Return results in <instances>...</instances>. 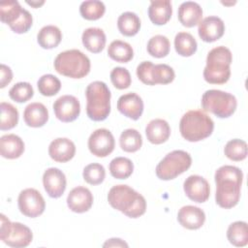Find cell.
Segmentation results:
<instances>
[{
	"label": "cell",
	"instance_id": "6da1fadb",
	"mask_svg": "<svg viewBox=\"0 0 248 248\" xmlns=\"http://www.w3.org/2000/svg\"><path fill=\"white\" fill-rule=\"evenodd\" d=\"M216 203L222 208H232L240 199L241 184L243 181L242 170L234 166L225 165L215 171Z\"/></svg>",
	"mask_w": 248,
	"mask_h": 248
},
{
	"label": "cell",
	"instance_id": "7a4b0ae2",
	"mask_svg": "<svg viewBox=\"0 0 248 248\" xmlns=\"http://www.w3.org/2000/svg\"><path fill=\"white\" fill-rule=\"evenodd\" d=\"M110 206L130 218H139L145 213L146 201L142 195L128 185L119 184L110 188L108 194Z\"/></svg>",
	"mask_w": 248,
	"mask_h": 248
},
{
	"label": "cell",
	"instance_id": "3957f363",
	"mask_svg": "<svg viewBox=\"0 0 248 248\" xmlns=\"http://www.w3.org/2000/svg\"><path fill=\"white\" fill-rule=\"evenodd\" d=\"M232 54L231 50L219 46L212 48L206 56V65L203 70V78L211 84H224L231 77V63Z\"/></svg>",
	"mask_w": 248,
	"mask_h": 248
},
{
	"label": "cell",
	"instance_id": "277c9868",
	"mask_svg": "<svg viewBox=\"0 0 248 248\" xmlns=\"http://www.w3.org/2000/svg\"><path fill=\"white\" fill-rule=\"evenodd\" d=\"M214 129V122L203 110L192 109L183 114L179 122V131L188 141H200L209 137Z\"/></svg>",
	"mask_w": 248,
	"mask_h": 248
},
{
	"label": "cell",
	"instance_id": "5b68a950",
	"mask_svg": "<svg viewBox=\"0 0 248 248\" xmlns=\"http://www.w3.org/2000/svg\"><path fill=\"white\" fill-rule=\"evenodd\" d=\"M86 113L93 121L105 120L110 112V91L108 85L100 80L89 83L85 90Z\"/></svg>",
	"mask_w": 248,
	"mask_h": 248
},
{
	"label": "cell",
	"instance_id": "8992f818",
	"mask_svg": "<svg viewBox=\"0 0 248 248\" xmlns=\"http://www.w3.org/2000/svg\"><path fill=\"white\" fill-rule=\"evenodd\" d=\"M55 71L71 78H81L90 72V60L78 49H69L60 52L54 59Z\"/></svg>",
	"mask_w": 248,
	"mask_h": 248
},
{
	"label": "cell",
	"instance_id": "52a82bcc",
	"mask_svg": "<svg viewBox=\"0 0 248 248\" xmlns=\"http://www.w3.org/2000/svg\"><path fill=\"white\" fill-rule=\"evenodd\" d=\"M201 104L203 110L209 111L219 118H228L235 111L237 101L231 93L209 89L203 93Z\"/></svg>",
	"mask_w": 248,
	"mask_h": 248
},
{
	"label": "cell",
	"instance_id": "ba28073f",
	"mask_svg": "<svg viewBox=\"0 0 248 248\" xmlns=\"http://www.w3.org/2000/svg\"><path fill=\"white\" fill-rule=\"evenodd\" d=\"M192 165L190 154L184 150L168 153L157 165L156 175L161 180H170L186 171Z\"/></svg>",
	"mask_w": 248,
	"mask_h": 248
},
{
	"label": "cell",
	"instance_id": "9c48e42d",
	"mask_svg": "<svg viewBox=\"0 0 248 248\" xmlns=\"http://www.w3.org/2000/svg\"><path fill=\"white\" fill-rule=\"evenodd\" d=\"M0 239L10 247L23 248L31 243L33 233L27 226L18 222H11L4 214H1Z\"/></svg>",
	"mask_w": 248,
	"mask_h": 248
},
{
	"label": "cell",
	"instance_id": "30bf717a",
	"mask_svg": "<svg viewBox=\"0 0 248 248\" xmlns=\"http://www.w3.org/2000/svg\"><path fill=\"white\" fill-rule=\"evenodd\" d=\"M137 76L142 83L155 85L170 83L175 74L173 69L167 64L154 65L151 61H143L137 67Z\"/></svg>",
	"mask_w": 248,
	"mask_h": 248
},
{
	"label": "cell",
	"instance_id": "8fae6325",
	"mask_svg": "<svg viewBox=\"0 0 248 248\" xmlns=\"http://www.w3.org/2000/svg\"><path fill=\"white\" fill-rule=\"evenodd\" d=\"M19 211L30 218H36L42 215L46 208V202L41 193L34 188L22 190L17 199Z\"/></svg>",
	"mask_w": 248,
	"mask_h": 248
},
{
	"label": "cell",
	"instance_id": "7c38bea8",
	"mask_svg": "<svg viewBox=\"0 0 248 248\" xmlns=\"http://www.w3.org/2000/svg\"><path fill=\"white\" fill-rule=\"evenodd\" d=\"M115 141L113 135L108 129L95 130L88 139L89 151L100 158L108 156L114 149Z\"/></svg>",
	"mask_w": 248,
	"mask_h": 248
},
{
	"label": "cell",
	"instance_id": "4fadbf2b",
	"mask_svg": "<svg viewBox=\"0 0 248 248\" xmlns=\"http://www.w3.org/2000/svg\"><path fill=\"white\" fill-rule=\"evenodd\" d=\"M55 116L62 122H72L80 113V104L78 98L73 95H63L53 103Z\"/></svg>",
	"mask_w": 248,
	"mask_h": 248
},
{
	"label": "cell",
	"instance_id": "5bb4252c",
	"mask_svg": "<svg viewBox=\"0 0 248 248\" xmlns=\"http://www.w3.org/2000/svg\"><path fill=\"white\" fill-rule=\"evenodd\" d=\"M183 189L191 201L199 203L206 202L210 196L209 183L205 178L198 174L188 176L183 183Z\"/></svg>",
	"mask_w": 248,
	"mask_h": 248
},
{
	"label": "cell",
	"instance_id": "9a60e30c",
	"mask_svg": "<svg viewBox=\"0 0 248 248\" xmlns=\"http://www.w3.org/2000/svg\"><path fill=\"white\" fill-rule=\"evenodd\" d=\"M43 184L46 194L50 198L57 199L64 194L67 180L62 170L57 168H49L44 172Z\"/></svg>",
	"mask_w": 248,
	"mask_h": 248
},
{
	"label": "cell",
	"instance_id": "2e32d148",
	"mask_svg": "<svg viewBox=\"0 0 248 248\" xmlns=\"http://www.w3.org/2000/svg\"><path fill=\"white\" fill-rule=\"evenodd\" d=\"M225 32V23L224 21L216 16H209L203 18L199 23L198 33L200 38L206 43H212L219 40Z\"/></svg>",
	"mask_w": 248,
	"mask_h": 248
},
{
	"label": "cell",
	"instance_id": "e0dca14e",
	"mask_svg": "<svg viewBox=\"0 0 248 248\" xmlns=\"http://www.w3.org/2000/svg\"><path fill=\"white\" fill-rule=\"evenodd\" d=\"M68 207L76 213L88 211L93 204V195L90 190L83 186L75 187L67 197Z\"/></svg>",
	"mask_w": 248,
	"mask_h": 248
},
{
	"label": "cell",
	"instance_id": "ac0fdd59",
	"mask_svg": "<svg viewBox=\"0 0 248 248\" xmlns=\"http://www.w3.org/2000/svg\"><path fill=\"white\" fill-rule=\"evenodd\" d=\"M117 109L128 118L138 120L143 112L142 99L137 93H127L119 97Z\"/></svg>",
	"mask_w": 248,
	"mask_h": 248
},
{
	"label": "cell",
	"instance_id": "d6986e66",
	"mask_svg": "<svg viewBox=\"0 0 248 248\" xmlns=\"http://www.w3.org/2000/svg\"><path fill=\"white\" fill-rule=\"evenodd\" d=\"M177 221L185 229L198 230L204 224L205 213L198 206L185 205L178 210Z\"/></svg>",
	"mask_w": 248,
	"mask_h": 248
},
{
	"label": "cell",
	"instance_id": "ffe728a7",
	"mask_svg": "<svg viewBox=\"0 0 248 248\" xmlns=\"http://www.w3.org/2000/svg\"><path fill=\"white\" fill-rule=\"evenodd\" d=\"M49 157L58 163H66L76 154L75 143L67 138H57L48 146Z\"/></svg>",
	"mask_w": 248,
	"mask_h": 248
},
{
	"label": "cell",
	"instance_id": "44dd1931",
	"mask_svg": "<svg viewBox=\"0 0 248 248\" xmlns=\"http://www.w3.org/2000/svg\"><path fill=\"white\" fill-rule=\"evenodd\" d=\"M202 9L197 2L186 1L178 8V20L185 27H194L202 21Z\"/></svg>",
	"mask_w": 248,
	"mask_h": 248
},
{
	"label": "cell",
	"instance_id": "7402d4cb",
	"mask_svg": "<svg viewBox=\"0 0 248 248\" xmlns=\"http://www.w3.org/2000/svg\"><path fill=\"white\" fill-rule=\"evenodd\" d=\"M23 119L25 124L29 127H42L48 120V110L42 103H31L23 111Z\"/></svg>",
	"mask_w": 248,
	"mask_h": 248
},
{
	"label": "cell",
	"instance_id": "603a6c76",
	"mask_svg": "<svg viewBox=\"0 0 248 248\" xmlns=\"http://www.w3.org/2000/svg\"><path fill=\"white\" fill-rule=\"evenodd\" d=\"M145 135L151 143L161 144L169 140L170 136V127L166 120L156 118L146 125Z\"/></svg>",
	"mask_w": 248,
	"mask_h": 248
},
{
	"label": "cell",
	"instance_id": "cb8c5ba5",
	"mask_svg": "<svg viewBox=\"0 0 248 248\" xmlns=\"http://www.w3.org/2000/svg\"><path fill=\"white\" fill-rule=\"evenodd\" d=\"M24 151L23 140L15 134L4 135L0 139V154L6 159H16Z\"/></svg>",
	"mask_w": 248,
	"mask_h": 248
},
{
	"label": "cell",
	"instance_id": "d4e9b609",
	"mask_svg": "<svg viewBox=\"0 0 248 248\" xmlns=\"http://www.w3.org/2000/svg\"><path fill=\"white\" fill-rule=\"evenodd\" d=\"M81 41L87 50L92 53H99L104 49L107 38L103 29L98 27H89L83 31Z\"/></svg>",
	"mask_w": 248,
	"mask_h": 248
},
{
	"label": "cell",
	"instance_id": "484cf974",
	"mask_svg": "<svg viewBox=\"0 0 248 248\" xmlns=\"http://www.w3.org/2000/svg\"><path fill=\"white\" fill-rule=\"evenodd\" d=\"M172 15L171 3L169 0L151 1L148 8V16L156 25L166 24Z\"/></svg>",
	"mask_w": 248,
	"mask_h": 248
},
{
	"label": "cell",
	"instance_id": "4316f807",
	"mask_svg": "<svg viewBox=\"0 0 248 248\" xmlns=\"http://www.w3.org/2000/svg\"><path fill=\"white\" fill-rule=\"evenodd\" d=\"M62 40V33L55 25H46L40 29L37 35V42L45 49L56 47Z\"/></svg>",
	"mask_w": 248,
	"mask_h": 248
},
{
	"label": "cell",
	"instance_id": "83f0119b",
	"mask_svg": "<svg viewBox=\"0 0 248 248\" xmlns=\"http://www.w3.org/2000/svg\"><path fill=\"white\" fill-rule=\"evenodd\" d=\"M117 27L120 33L127 37L135 36L140 29V19L133 12H124L118 16Z\"/></svg>",
	"mask_w": 248,
	"mask_h": 248
},
{
	"label": "cell",
	"instance_id": "f1b7e54d",
	"mask_svg": "<svg viewBox=\"0 0 248 248\" xmlns=\"http://www.w3.org/2000/svg\"><path fill=\"white\" fill-rule=\"evenodd\" d=\"M108 56L116 61L121 63L129 62L134 56V50L130 44L121 40L112 41L108 47Z\"/></svg>",
	"mask_w": 248,
	"mask_h": 248
},
{
	"label": "cell",
	"instance_id": "f546056e",
	"mask_svg": "<svg viewBox=\"0 0 248 248\" xmlns=\"http://www.w3.org/2000/svg\"><path fill=\"white\" fill-rule=\"evenodd\" d=\"M198 44L192 34L188 32H178L174 37L175 51L184 57L192 56L197 51Z\"/></svg>",
	"mask_w": 248,
	"mask_h": 248
},
{
	"label": "cell",
	"instance_id": "4dcf8cb0",
	"mask_svg": "<svg viewBox=\"0 0 248 248\" xmlns=\"http://www.w3.org/2000/svg\"><path fill=\"white\" fill-rule=\"evenodd\" d=\"M227 237L231 244L236 247H243L248 243V228L244 221L232 223L227 231Z\"/></svg>",
	"mask_w": 248,
	"mask_h": 248
},
{
	"label": "cell",
	"instance_id": "1f68e13d",
	"mask_svg": "<svg viewBox=\"0 0 248 248\" xmlns=\"http://www.w3.org/2000/svg\"><path fill=\"white\" fill-rule=\"evenodd\" d=\"M119 144L123 151L133 153L138 151L142 145V138L140 133L136 129L124 130L119 138Z\"/></svg>",
	"mask_w": 248,
	"mask_h": 248
},
{
	"label": "cell",
	"instance_id": "d6a6232c",
	"mask_svg": "<svg viewBox=\"0 0 248 248\" xmlns=\"http://www.w3.org/2000/svg\"><path fill=\"white\" fill-rule=\"evenodd\" d=\"M109 172L116 179H126L134 171V164L126 157H116L109 163Z\"/></svg>",
	"mask_w": 248,
	"mask_h": 248
},
{
	"label": "cell",
	"instance_id": "836d02e7",
	"mask_svg": "<svg viewBox=\"0 0 248 248\" xmlns=\"http://www.w3.org/2000/svg\"><path fill=\"white\" fill-rule=\"evenodd\" d=\"M1 120L0 129L2 131L10 130L16 127L18 123V110L10 103L2 102L0 104Z\"/></svg>",
	"mask_w": 248,
	"mask_h": 248
},
{
	"label": "cell",
	"instance_id": "e575fe53",
	"mask_svg": "<svg viewBox=\"0 0 248 248\" xmlns=\"http://www.w3.org/2000/svg\"><path fill=\"white\" fill-rule=\"evenodd\" d=\"M170 41L164 35H155L147 43V52L156 58H162L170 52Z\"/></svg>",
	"mask_w": 248,
	"mask_h": 248
},
{
	"label": "cell",
	"instance_id": "d590c367",
	"mask_svg": "<svg viewBox=\"0 0 248 248\" xmlns=\"http://www.w3.org/2000/svg\"><path fill=\"white\" fill-rule=\"evenodd\" d=\"M106 12L105 4L98 0L83 1L79 6L81 16L87 20H96L104 16Z\"/></svg>",
	"mask_w": 248,
	"mask_h": 248
},
{
	"label": "cell",
	"instance_id": "8d00e7d4",
	"mask_svg": "<svg viewBox=\"0 0 248 248\" xmlns=\"http://www.w3.org/2000/svg\"><path fill=\"white\" fill-rule=\"evenodd\" d=\"M224 153L232 161H242L247 157V143L239 139L231 140L226 143Z\"/></svg>",
	"mask_w": 248,
	"mask_h": 248
},
{
	"label": "cell",
	"instance_id": "74e56055",
	"mask_svg": "<svg viewBox=\"0 0 248 248\" xmlns=\"http://www.w3.org/2000/svg\"><path fill=\"white\" fill-rule=\"evenodd\" d=\"M39 92L46 97L56 95L61 88V81L51 74L42 76L37 82Z\"/></svg>",
	"mask_w": 248,
	"mask_h": 248
},
{
	"label": "cell",
	"instance_id": "f35d334b",
	"mask_svg": "<svg viewBox=\"0 0 248 248\" xmlns=\"http://www.w3.org/2000/svg\"><path fill=\"white\" fill-rule=\"evenodd\" d=\"M23 8L18 1L11 0L0 3V19L3 23L10 25L21 13Z\"/></svg>",
	"mask_w": 248,
	"mask_h": 248
},
{
	"label": "cell",
	"instance_id": "ab89813d",
	"mask_svg": "<svg viewBox=\"0 0 248 248\" xmlns=\"http://www.w3.org/2000/svg\"><path fill=\"white\" fill-rule=\"evenodd\" d=\"M34 95L32 85L26 81H20L13 85L9 91V96L16 103H24L30 100Z\"/></svg>",
	"mask_w": 248,
	"mask_h": 248
},
{
	"label": "cell",
	"instance_id": "60d3db41",
	"mask_svg": "<svg viewBox=\"0 0 248 248\" xmlns=\"http://www.w3.org/2000/svg\"><path fill=\"white\" fill-rule=\"evenodd\" d=\"M82 176L88 184L98 185L104 181L106 177V170L101 164L92 163L83 169Z\"/></svg>",
	"mask_w": 248,
	"mask_h": 248
},
{
	"label": "cell",
	"instance_id": "b9f144b4",
	"mask_svg": "<svg viewBox=\"0 0 248 248\" xmlns=\"http://www.w3.org/2000/svg\"><path fill=\"white\" fill-rule=\"evenodd\" d=\"M110 80L117 89H126L131 85L132 78L129 71L123 67H115L110 72Z\"/></svg>",
	"mask_w": 248,
	"mask_h": 248
},
{
	"label": "cell",
	"instance_id": "7bdbcfd3",
	"mask_svg": "<svg viewBox=\"0 0 248 248\" xmlns=\"http://www.w3.org/2000/svg\"><path fill=\"white\" fill-rule=\"evenodd\" d=\"M33 17L32 15L25 9L21 11V13L17 16V17L9 25L10 28L17 34L26 33L32 26Z\"/></svg>",
	"mask_w": 248,
	"mask_h": 248
},
{
	"label": "cell",
	"instance_id": "ee69618b",
	"mask_svg": "<svg viewBox=\"0 0 248 248\" xmlns=\"http://www.w3.org/2000/svg\"><path fill=\"white\" fill-rule=\"evenodd\" d=\"M13 79V72L11 68L5 64L0 66V88L7 86Z\"/></svg>",
	"mask_w": 248,
	"mask_h": 248
},
{
	"label": "cell",
	"instance_id": "f6af8a7d",
	"mask_svg": "<svg viewBox=\"0 0 248 248\" xmlns=\"http://www.w3.org/2000/svg\"><path fill=\"white\" fill-rule=\"evenodd\" d=\"M103 247H128V244L120 238H110L104 243Z\"/></svg>",
	"mask_w": 248,
	"mask_h": 248
},
{
	"label": "cell",
	"instance_id": "bcb514c9",
	"mask_svg": "<svg viewBox=\"0 0 248 248\" xmlns=\"http://www.w3.org/2000/svg\"><path fill=\"white\" fill-rule=\"evenodd\" d=\"M26 3L28 4V5H30V6H32V7H34V8H39L41 5H43L45 2L44 1H41V2H38V1H26Z\"/></svg>",
	"mask_w": 248,
	"mask_h": 248
}]
</instances>
